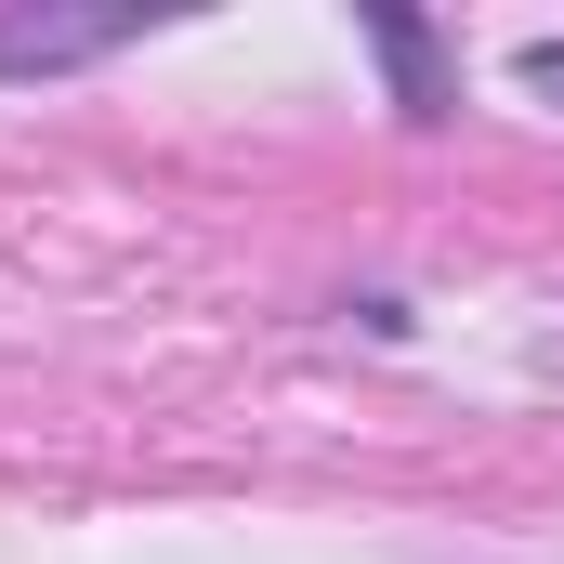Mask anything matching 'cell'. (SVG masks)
<instances>
[{"instance_id": "6da1fadb", "label": "cell", "mask_w": 564, "mask_h": 564, "mask_svg": "<svg viewBox=\"0 0 564 564\" xmlns=\"http://www.w3.org/2000/svg\"><path fill=\"white\" fill-rule=\"evenodd\" d=\"M132 13H0V79H53V66H93L119 53Z\"/></svg>"}, {"instance_id": "7a4b0ae2", "label": "cell", "mask_w": 564, "mask_h": 564, "mask_svg": "<svg viewBox=\"0 0 564 564\" xmlns=\"http://www.w3.org/2000/svg\"><path fill=\"white\" fill-rule=\"evenodd\" d=\"M368 40H381V66H394L408 119H433V106H446V66H433V26H421V13H368Z\"/></svg>"}, {"instance_id": "3957f363", "label": "cell", "mask_w": 564, "mask_h": 564, "mask_svg": "<svg viewBox=\"0 0 564 564\" xmlns=\"http://www.w3.org/2000/svg\"><path fill=\"white\" fill-rule=\"evenodd\" d=\"M525 93H564V40H539V53H525Z\"/></svg>"}]
</instances>
